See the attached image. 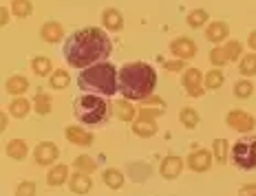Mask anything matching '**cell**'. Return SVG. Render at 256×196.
I'll use <instances>...</instances> for the list:
<instances>
[{
    "mask_svg": "<svg viewBox=\"0 0 256 196\" xmlns=\"http://www.w3.org/2000/svg\"><path fill=\"white\" fill-rule=\"evenodd\" d=\"M26 152H29V148H26V144L22 139H12L7 144V157L16 159V161H22L26 157Z\"/></svg>",
    "mask_w": 256,
    "mask_h": 196,
    "instance_id": "18",
    "label": "cell"
},
{
    "mask_svg": "<svg viewBox=\"0 0 256 196\" xmlns=\"http://www.w3.org/2000/svg\"><path fill=\"white\" fill-rule=\"evenodd\" d=\"M68 177V168L66 166H56L51 168L49 174H46V183L53 185V188H58V185H62L64 181H66Z\"/></svg>",
    "mask_w": 256,
    "mask_h": 196,
    "instance_id": "21",
    "label": "cell"
},
{
    "mask_svg": "<svg viewBox=\"0 0 256 196\" xmlns=\"http://www.w3.org/2000/svg\"><path fill=\"white\" fill-rule=\"evenodd\" d=\"M252 91H254V86H252V82H248V79H241V82L234 84V95H236L238 99H248L250 95H252Z\"/></svg>",
    "mask_w": 256,
    "mask_h": 196,
    "instance_id": "31",
    "label": "cell"
},
{
    "mask_svg": "<svg viewBox=\"0 0 256 196\" xmlns=\"http://www.w3.org/2000/svg\"><path fill=\"white\" fill-rule=\"evenodd\" d=\"M16 196H36V183L22 181L18 188H16Z\"/></svg>",
    "mask_w": 256,
    "mask_h": 196,
    "instance_id": "37",
    "label": "cell"
},
{
    "mask_svg": "<svg viewBox=\"0 0 256 196\" xmlns=\"http://www.w3.org/2000/svg\"><path fill=\"white\" fill-rule=\"evenodd\" d=\"M228 24L226 22H212L210 26L206 29V38L210 42H214V44H218V42H223L228 38Z\"/></svg>",
    "mask_w": 256,
    "mask_h": 196,
    "instance_id": "17",
    "label": "cell"
},
{
    "mask_svg": "<svg viewBox=\"0 0 256 196\" xmlns=\"http://www.w3.org/2000/svg\"><path fill=\"white\" fill-rule=\"evenodd\" d=\"M206 22H208V11H204V9H194V11L188 15V24L192 29H199V26H204Z\"/></svg>",
    "mask_w": 256,
    "mask_h": 196,
    "instance_id": "32",
    "label": "cell"
},
{
    "mask_svg": "<svg viewBox=\"0 0 256 196\" xmlns=\"http://www.w3.org/2000/svg\"><path fill=\"white\" fill-rule=\"evenodd\" d=\"M170 51H172L179 60H188V57L196 55V44L190 38H177L170 42Z\"/></svg>",
    "mask_w": 256,
    "mask_h": 196,
    "instance_id": "9",
    "label": "cell"
},
{
    "mask_svg": "<svg viewBox=\"0 0 256 196\" xmlns=\"http://www.w3.org/2000/svg\"><path fill=\"white\" fill-rule=\"evenodd\" d=\"M179 119L186 128H196V124H199V113H196L194 108H181Z\"/></svg>",
    "mask_w": 256,
    "mask_h": 196,
    "instance_id": "25",
    "label": "cell"
},
{
    "mask_svg": "<svg viewBox=\"0 0 256 196\" xmlns=\"http://www.w3.org/2000/svg\"><path fill=\"white\" fill-rule=\"evenodd\" d=\"M232 163L241 170H256V137H243L232 146Z\"/></svg>",
    "mask_w": 256,
    "mask_h": 196,
    "instance_id": "5",
    "label": "cell"
},
{
    "mask_svg": "<svg viewBox=\"0 0 256 196\" xmlns=\"http://www.w3.org/2000/svg\"><path fill=\"white\" fill-rule=\"evenodd\" d=\"M58 157H60V150H58V146L51 144V141H42L34 150V159L38 166H51Z\"/></svg>",
    "mask_w": 256,
    "mask_h": 196,
    "instance_id": "7",
    "label": "cell"
},
{
    "mask_svg": "<svg viewBox=\"0 0 256 196\" xmlns=\"http://www.w3.org/2000/svg\"><path fill=\"white\" fill-rule=\"evenodd\" d=\"M228 126L234 128L236 132H250L254 128V117L250 113H245V110H232V113H228Z\"/></svg>",
    "mask_w": 256,
    "mask_h": 196,
    "instance_id": "8",
    "label": "cell"
},
{
    "mask_svg": "<svg viewBox=\"0 0 256 196\" xmlns=\"http://www.w3.org/2000/svg\"><path fill=\"white\" fill-rule=\"evenodd\" d=\"M68 188H71L76 194H86L88 190L93 188V181H90L88 174H84V172H76L71 179H68Z\"/></svg>",
    "mask_w": 256,
    "mask_h": 196,
    "instance_id": "14",
    "label": "cell"
},
{
    "mask_svg": "<svg viewBox=\"0 0 256 196\" xmlns=\"http://www.w3.org/2000/svg\"><path fill=\"white\" fill-rule=\"evenodd\" d=\"M181 84H184L186 93L192 95V97H201L204 95V77H201V73L196 71V68H186L184 71V77H181Z\"/></svg>",
    "mask_w": 256,
    "mask_h": 196,
    "instance_id": "6",
    "label": "cell"
},
{
    "mask_svg": "<svg viewBox=\"0 0 256 196\" xmlns=\"http://www.w3.org/2000/svg\"><path fill=\"white\" fill-rule=\"evenodd\" d=\"M104 183L108 185L110 190H120L122 185H124V177H122L120 170H115V168H108V170H104Z\"/></svg>",
    "mask_w": 256,
    "mask_h": 196,
    "instance_id": "23",
    "label": "cell"
},
{
    "mask_svg": "<svg viewBox=\"0 0 256 196\" xmlns=\"http://www.w3.org/2000/svg\"><path fill=\"white\" fill-rule=\"evenodd\" d=\"M113 46H110V38L102 29L95 26H86V29H78L64 40L62 55L64 60L76 68H88L98 62H104L110 55Z\"/></svg>",
    "mask_w": 256,
    "mask_h": 196,
    "instance_id": "1",
    "label": "cell"
},
{
    "mask_svg": "<svg viewBox=\"0 0 256 196\" xmlns=\"http://www.w3.org/2000/svg\"><path fill=\"white\" fill-rule=\"evenodd\" d=\"M102 22L106 29L110 31H122L124 29V18H122V13L117 11V9H106L102 13Z\"/></svg>",
    "mask_w": 256,
    "mask_h": 196,
    "instance_id": "16",
    "label": "cell"
},
{
    "mask_svg": "<svg viewBox=\"0 0 256 196\" xmlns=\"http://www.w3.org/2000/svg\"><path fill=\"white\" fill-rule=\"evenodd\" d=\"M210 60H212V64H216V66H223V64H228V55H226V49H223V46H214V49L210 51Z\"/></svg>",
    "mask_w": 256,
    "mask_h": 196,
    "instance_id": "35",
    "label": "cell"
},
{
    "mask_svg": "<svg viewBox=\"0 0 256 196\" xmlns=\"http://www.w3.org/2000/svg\"><path fill=\"white\" fill-rule=\"evenodd\" d=\"M135 108L128 102H124V99L115 102V117H120L122 121H135Z\"/></svg>",
    "mask_w": 256,
    "mask_h": 196,
    "instance_id": "22",
    "label": "cell"
},
{
    "mask_svg": "<svg viewBox=\"0 0 256 196\" xmlns=\"http://www.w3.org/2000/svg\"><path fill=\"white\" fill-rule=\"evenodd\" d=\"M34 110L38 115H49L51 113V97L49 95H38L34 99Z\"/></svg>",
    "mask_w": 256,
    "mask_h": 196,
    "instance_id": "29",
    "label": "cell"
},
{
    "mask_svg": "<svg viewBox=\"0 0 256 196\" xmlns=\"http://www.w3.org/2000/svg\"><path fill=\"white\" fill-rule=\"evenodd\" d=\"M117 75H120V71L113 64H106V62L104 64H93L88 68H82V73L78 77V86L86 93H100L110 97V95L120 91Z\"/></svg>",
    "mask_w": 256,
    "mask_h": 196,
    "instance_id": "3",
    "label": "cell"
},
{
    "mask_svg": "<svg viewBox=\"0 0 256 196\" xmlns=\"http://www.w3.org/2000/svg\"><path fill=\"white\" fill-rule=\"evenodd\" d=\"M226 55H228V62H234V60H238L241 57V51H243V46H241V42H236V40H230L226 46Z\"/></svg>",
    "mask_w": 256,
    "mask_h": 196,
    "instance_id": "34",
    "label": "cell"
},
{
    "mask_svg": "<svg viewBox=\"0 0 256 196\" xmlns=\"http://www.w3.org/2000/svg\"><path fill=\"white\" fill-rule=\"evenodd\" d=\"M159 113H164V110H162V108H146V106H144V108H140V117H142V119H154Z\"/></svg>",
    "mask_w": 256,
    "mask_h": 196,
    "instance_id": "38",
    "label": "cell"
},
{
    "mask_svg": "<svg viewBox=\"0 0 256 196\" xmlns=\"http://www.w3.org/2000/svg\"><path fill=\"white\" fill-rule=\"evenodd\" d=\"M73 113H76L80 124L100 126L108 117V104L98 95H80V97H76V104H73Z\"/></svg>",
    "mask_w": 256,
    "mask_h": 196,
    "instance_id": "4",
    "label": "cell"
},
{
    "mask_svg": "<svg viewBox=\"0 0 256 196\" xmlns=\"http://www.w3.org/2000/svg\"><path fill=\"white\" fill-rule=\"evenodd\" d=\"M238 196H256V185H254V183L243 185L241 192H238Z\"/></svg>",
    "mask_w": 256,
    "mask_h": 196,
    "instance_id": "40",
    "label": "cell"
},
{
    "mask_svg": "<svg viewBox=\"0 0 256 196\" xmlns=\"http://www.w3.org/2000/svg\"><path fill=\"white\" fill-rule=\"evenodd\" d=\"M64 137L76 146H90L93 144V135H88V132L82 130L80 126H68V128L64 130Z\"/></svg>",
    "mask_w": 256,
    "mask_h": 196,
    "instance_id": "12",
    "label": "cell"
},
{
    "mask_svg": "<svg viewBox=\"0 0 256 196\" xmlns=\"http://www.w3.org/2000/svg\"><path fill=\"white\" fill-rule=\"evenodd\" d=\"M117 86L124 99H146L157 86V73L146 62H130L120 68Z\"/></svg>",
    "mask_w": 256,
    "mask_h": 196,
    "instance_id": "2",
    "label": "cell"
},
{
    "mask_svg": "<svg viewBox=\"0 0 256 196\" xmlns=\"http://www.w3.org/2000/svg\"><path fill=\"white\" fill-rule=\"evenodd\" d=\"M166 68L168 71H184V60H170L166 62Z\"/></svg>",
    "mask_w": 256,
    "mask_h": 196,
    "instance_id": "41",
    "label": "cell"
},
{
    "mask_svg": "<svg viewBox=\"0 0 256 196\" xmlns=\"http://www.w3.org/2000/svg\"><path fill=\"white\" fill-rule=\"evenodd\" d=\"M238 71H241L245 77H252V75H256V53L241 57V64H238Z\"/></svg>",
    "mask_w": 256,
    "mask_h": 196,
    "instance_id": "26",
    "label": "cell"
},
{
    "mask_svg": "<svg viewBox=\"0 0 256 196\" xmlns=\"http://www.w3.org/2000/svg\"><path fill=\"white\" fill-rule=\"evenodd\" d=\"M214 155H216V159L221 163H226L228 161V141L226 139H214Z\"/></svg>",
    "mask_w": 256,
    "mask_h": 196,
    "instance_id": "36",
    "label": "cell"
},
{
    "mask_svg": "<svg viewBox=\"0 0 256 196\" xmlns=\"http://www.w3.org/2000/svg\"><path fill=\"white\" fill-rule=\"evenodd\" d=\"M73 166H76V170H80V172H84V174H90L95 170V161L90 157H86V155H82V157H78L76 159V163H73Z\"/></svg>",
    "mask_w": 256,
    "mask_h": 196,
    "instance_id": "33",
    "label": "cell"
},
{
    "mask_svg": "<svg viewBox=\"0 0 256 196\" xmlns=\"http://www.w3.org/2000/svg\"><path fill=\"white\" fill-rule=\"evenodd\" d=\"M7 18H9V13H7V9H2V24H7Z\"/></svg>",
    "mask_w": 256,
    "mask_h": 196,
    "instance_id": "43",
    "label": "cell"
},
{
    "mask_svg": "<svg viewBox=\"0 0 256 196\" xmlns=\"http://www.w3.org/2000/svg\"><path fill=\"white\" fill-rule=\"evenodd\" d=\"M248 46H252V49L256 51V31H252V33H250V38H248Z\"/></svg>",
    "mask_w": 256,
    "mask_h": 196,
    "instance_id": "42",
    "label": "cell"
},
{
    "mask_svg": "<svg viewBox=\"0 0 256 196\" xmlns=\"http://www.w3.org/2000/svg\"><path fill=\"white\" fill-rule=\"evenodd\" d=\"M29 110H31V104H29V99H24V97H16L12 104H9V113L14 115L16 119H22L29 115Z\"/></svg>",
    "mask_w": 256,
    "mask_h": 196,
    "instance_id": "19",
    "label": "cell"
},
{
    "mask_svg": "<svg viewBox=\"0 0 256 196\" xmlns=\"http://www.w3.org/2000/svg\"><path fill=\"white\" fill-rule=\"evenodd\" d=\"M31 66H34V73L36 75H40V77H44V75H51V60L49 57H34V62H31Z\"/></svg>",
    "mask_w": 256,
    "mask_h": 196,
    "instance_id": "24",
    "label": "cell"
},
{
    "mask_svg": "<svg viewBox=\"0 0 256 196\" xmlns=\"http://www.w3.org/2000/svg\"><path fill=\"white\" fill-rule=\"evenodd\" d=\"M181 170H184V161H181V157H166L162 161V166H159V172H162L164 179H168V181H172V179H177Z\"/></svg>",
    "mask_w": 256,
    "mask_h": 196,
    "instance_id": "10",
    "label": "cell"
},
{
    "mask_svg": "<svg viewBox=\"0 0 256 196\" xmlns=\"http://www.w3.org/2000/svg\"><path fill=\"white\" fill-rule=\"evenodd\" d=\"M142 106H154V108H166V104L162 102V97H146V99H142Z\"/></svg>",
    "mask_w": 256,
    "mask_h": 196,
    "instance_id": "39",
    "label": "cell"
},
{
    "mask_svg": "<svg viewBox=\"0 0 256 196\" xmlns=\"http://www.w3.org/2000/svg\"><path fill=\"white\" fill-rule=\"evenodd\" d=\"M40 35H42V40L44 42H60L62 40V35H64V29H62V24L60 22H44L42 24V29H40Z\"/></svg>",
    "mask_w": 256,
    "mask_h": 196,
    "instance_id": "15",
    "label": "cell"
},
{
    "mask_svg": "<svg viewBox=\"0 0 256 196\" xmlns=\"http://www.w3.org/2000/svg\"><path fill=\"white\" fill-rule=\"evenodd\" d=\"M132 132H135L137 137H144V139H148V137L157 135V121H154V119L135 117V121H132Z\"/></svg>",
    "mask_w": 256,
    "mask_h": 196,
    "instance_id": "13",
    "label": "cell"
},
{
    "mask_svg": "<svg viewBox=\"0 0 256 196\" xmlns=\"http://www.w3.org/2000/svg\"><path fill=\"white\" fill-rule=\"evenodd\" d=\"M51 88H58V91H60V88H66L68 86V73L66 71H53L51 73Z\"/></svg>",
    "mask_w": 256,
    "mask_h": 196,
    "instance_id": "30",
    "label": "cell"
},
{
    "mask_svg": "<svg viewBox=\"0 0 256 196\" xmlns=\"http://www.w3.org/2000/svg\"><path fill=\"white\" fill-rule=\"evenodd\" d=\"M7 88L12 95H16V97H20L26 88H29V82H26V77H22V75H14V77H9L7 79Z\"/></svg>",
    "mask_w": 256,
    "mask_h": 196,
    "instance_id": "20",
    "label": "cell"
},
{
    "mask_svg": "<svg viewBox=\"0 0 256 196\" xmlns=\"http://www.w3.org/2000/svg\"><path fill=\"white\" fill-rule=\"evenodd\" d=\"M204 84H206V88H210V91H216V88H221V84H223V73L218 71V68L210 71V73L206 75Z\"/></svg>",
    "mask_w": 256,
    "mask_h": 196,
    "instance_id": "27",
    "label": "cell"
},
{
    "mask_svg": "<svg viewBox=\"0 0 256 196\" xmlns=\"http://www.w3.org/2000/svg\"><path fill=\"white\" fill-rule=\"evenodd\" d=\"M210 163H212V155L208 150H196L188 157V166H190V170H194V172L210 170Z\"/></svg>",
    "mask_w": 256,
    "mask_h": 196,
    "instance_id": "11",
    "label": "cell"
},
{
    "mask_svg": "<svg viewBox=\"0 0 256 196\" xmlns=\"http://www.w3.org/2000/svg\"><path fill=\"white\" fill-rule=\"evenodd\" d=\"M12 11L18 15V18H26V15L34 11L31 0H14V2H12Z\"/></svg>",
    "mask_w": 256,
    "mask_h": 196,
    "instance_id": "28",
    "label": "cell"
}]
</instances>
